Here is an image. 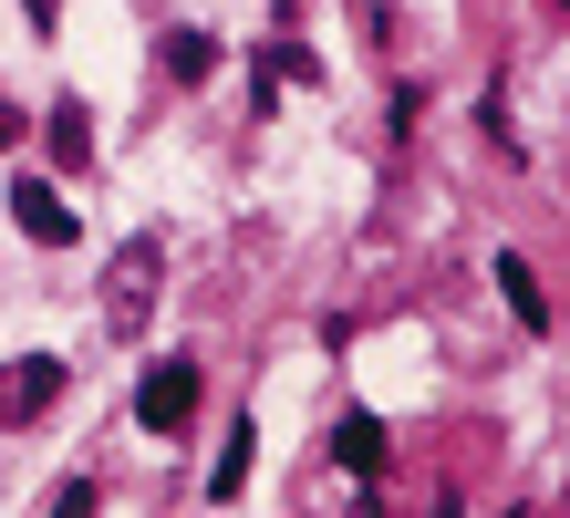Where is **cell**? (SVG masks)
<instances>
[{
	"label": "cell",
	"instance_id": "cell-1",
	"mask_svg": "<svg viewBox=\"0 0 570 518\" xmlns=\"http://www.w3.org/2000/svg\"><path fill=\"white\" fill-rule=\"evenodd\" d=\"M136 414H146L156 436H187L197 426V363H156L146 384H136Z\"/></svg>",
	"mask_w": 570,
	"mask_h": 518
},
{
	"label": "cell",
	"instance_id": "cell-2",
	"mask_svg": "<svg viewBox=\"0 0 570 518\" xmlns=\"http://www.w3.org/2000/svg\"><path fill=\"white\" fill-rule=\"evenodd\" d=\"M146 311H156V250L136 238V250H115V281H105V322H115V332H136Z\"/></svg>",
	"mask_w": 570,
	"mask_h": 518
},
{
	"label": "cell",
	"instance_id": "cell-3",
	"mask_svg": "<svg viewBox=\"0 0 570 518\" xmlns=\"http://www.w3.org/2000/svg\"><path fill=\"white\" fill-rule=\"evenodd\" d=\"M62 394V363L52 353H21V363H0V426H31V414H42Z\"/></svg>",
	"mask_w": 570,
	"mask_h": 518
},
{
	"label": "cell",
	"instance_id": "cell-4",
	"mask_svg": "<svg viewBox=\"0 0 570 518\" xmlns=\"http://www.w3.org/2000/svg\"><path fill=\"white\" fill-rule=\"evenodd\" d=\"M11 218H21V238H42V250H73V207H62V187H42V177H21L11 187Z\"/></svg>",
	"mask_w": 570,
	"mask_h": 518
},
{
	"label": "cell",
	"instance_id": "cell-5",
	"mask_svg": "<svg viewBox=\"0 0 570 518\" xmlns=\"http://www.w3.org/2000/svg\"><path fill=\"white\" fill-rule=\"evenodd\" d=\"M332 457H343L353 477H384V467H394V446H384L374 414H343V426H332Z\"/></svg>",
	"mask_w": 570,
	"mask_h": 518
},
{
	"label": "cell",
	"instance_id": "cell-6",
	"mask_svg": "<svg viewBox=\"0 0 570 518\" xmlns=\"http://www.w3.org/2000/svg\"><path fill=\"white\" fill-rule=\"evenodd\" d=\"M498 291H509V311H519V332H550V291H540V270H529L519 250H498Z\"/></svg>",
	"mask_w": 570,
	"mask_h": 518
},
{
	"label": "cell",
	"instance_id": "cell-7",
	"mask_svg": "<svg viewBox=\"0 0 570 518\" xmlns=\"http://www.w3.org/2000/svg\"><path fill=\"white\" fill-rule=\"evenodd\" d=\"M166 74H177V84H208L218 74V42H208V31H166Z\"/></svg>",
	"mask_w": 570,
	"mask_h": 518
},
{
	"label": "cell",
	"instance_id": "cell-8",
	"mask_svg": "<svg viewBox=\"0 0 570 518\" xmlns=\"http://www.w3.org/2000/svg\"><path fill=\"white\" fill-rule=\"evenodd\" d=\"M239 488H249V436H228V457L208 467V498L228 508V498H239Z\"/></svg>",
	"mask_w": 570,
	"mask_h": 518
},
{
	"label": "cell",
	"instance_id": "cell-9",
	"mask_svg": "<svg viewBox=\"0 0 570 518\" xmlns=\"http://www.w3.org/2000/svg\"><path fill=\"white\" fill-rule=\"evenodd\" d=\"M52 156H62V166H83V156H94V135H83V104H62V115H52Z\"/></svg>",
	"mask_w": 570,
	"mask_h": 518
},
{
	"label": "cell",
	"instance_id": "cell-10",
	"mask_svg": "<svg viewBox=\"0 0 570 518\" xmlns=\"http://www.w3.org/2000/svg\"><path fill=\"white\" fill-rule=\"evenodd\" d=\"M52 518H105V488H94V477H62V488H52Z\"/></svg>",
	"mask_w": 570,
	"mask_h": 518
},
{
	"label": "cell",
	"instance_id": "cell-11",
	"mask_svg": "<svg viewBox=\"0 0 570 518\" xmlns=\"http://www.w3.org/2000/svg\"><path fill=\"white\" fill-rule=\"evenodd\" d=\"M31 21H52V0H31Z\"/></svg>",
	"mask_w": 570,
	"mask_h": 518
},
{
	"label": "cell",
	"instance_id": "cell-12",
	"mask_svg": "<svg viewBox=\"0 0 570 518\" xmlns=\"http://www.w3.org/2000/svg\"><path fill=\"white\" fill-rule=\"evenodd\" d=\"M560 11H570V0H560Z\"/></svg>",
	"mask_w": 570,
	"mask_h": 518
}]
</instances>
